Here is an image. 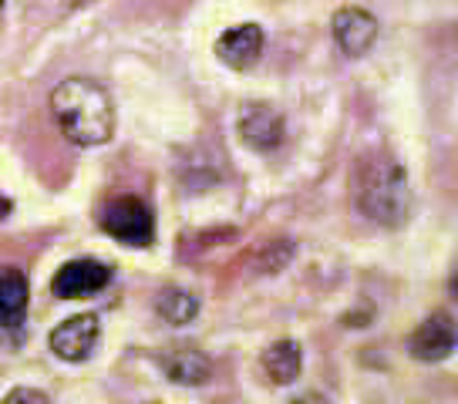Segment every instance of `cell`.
<instances>
[{
	"label": "cell",
	"instance_id": "3",
	"mask_svg": "<svg viewBox=\"0 0 458 404\" xmlns=\"http://www.w3.org/2000/svg\"><path fill=\"white\" fill-rule=\"evenodd\" d=\"M101 230L125 246H148L156 240V216L139 196H118L105 206Z\"/></svg>",
	"mask_w": 458,
	"mask_h": 404
},
{
	"label": "cell",
	"instance_id": "15",
	"mask_svg": "<svg viewBox=\"0 0 458 404\" xmlns=\"http://www.w3.org/2000/svg\"><path fill=\"white\" fill-rule=\"evenodd\" d=\"M290 404H324V398H317V394H303V398H297V401Z\"/></svg>",
	"mask_w": 458,
	"mask_h": 404
},
{
	"label": "cell",
	"instance_id": "8",
	"mask_svg": "<svg viewBox=\"0 0 458 404\" xmlns=\"http://www.w3.org/2000/svg\"><path fill=\"white\" fill-rule=\"evenodd\" d=\"M259 55H263V28L259 24H236V28L223 30L216 41V58L236 72L253 68Z\"/></svg>",
	"mask_w": 458,
	"mask_h": 404
},
{
	"label": "cell",
	"instance_id": "13",
	"mask_svg": "<svg viewBox=\"0 0 458 404\" xmlns=\"http://www.w3.org/2000/svg\"><path fill=\"white\" fill-rule=\"evenodd\" d=\"M156 310L162 320H169V324H175V327H182V324H189V320L199 314V300H196L189 290L169 287L156 297Z\"/></svg>",
	"mask_w": 458,
	"mask_h": 404
},
{
	"label": "cell",
	"instance_id": "10",
	"mask_svg": "<svg viewBox=\"0 0 458 404\" xmlns=\"http://www.w3.org/2000/svg\"><path fill=\"white\" fill-rule=\"evenodd\" d=\"M158 364L175 384H189V388H199L213 377V361L196 347H172L158 358Z\"/></svg>",
	"mask_w": 458,
	"mask_h": 404
},
{
	"label": "cell",
	"instance_id": "7",
	"mask_svg": "<svg viewBox=\"0 0 458 404\" xmlns=\"http://www.w3.org/2000/svg\"><path fill=\"white\" fill-rule=\"evenodd\" d=\"M334 41L347 58L368 55L377 41V17L364 7H341L334 14Z\"/></svg>",
	"mask_w": 458,
	"mask_h": 404
},
{
	"label": "cell",
	"instance_id": "12",
	"mask_svg": "<svg viewBox=\"0 0 458 404\" xmlns=\"http://www.w3.org/2000/svg\"><path fill=\"white\" fill-rule=\"evenodd\" d=\"M259 364H263V375L270 377L273 384H293V381L301 377L303 350L297 341L284 337V341H276V344H270L263 350Z\"/></svg>",
	"mask_w": 458,
	"mask_h": 404
},
{
	"label": "cell",
	"instance_id": "1",
	"mask_svg": "<svg viewBox=\"0 0 458 404\" xmlns=\"http://www.w3.org/2000/svg\"><path fill=\"white\" fill-rule=\"evenodd\" d=\"M57 129L74 145H105L114 131V101L108 88L91 78H64L51 91Z\"/></svg>",
	"mask_w": 458,
	"mask_h": 404
},
{
	"label": "cell",
	"instance_id": "4",
	"mask_svg": "<svg viewBox=\"0 0 458 404\" xmlns=\"http://www.w3.org/2000/svg\"><path fill=\"white\" fill-rule=\"evenodd\" d=\"M112 283V266L101 260H68L51 276V293L57 300H81L95 297Z\"/></svg>",
	"mask_w": 458,
	"mask_h": 404
},
{
	"label": "cell",
	"instance_id": "11",
	"mask_svg": "<svg viewBox=\"0 0 458 404\" xmlns=\"http://www.w3.org/2000/svg\"><path fill=\"white\" fill-rule=\"evenodd\" d=\"M28 276L17 266H0V327L14 331L28 317Z\"/></svg>",
	"mask_w": 458,
	"mask_h": 404
},
{
	"label": "cell",
	"instance_id": "2",
	"mask_svg": "<svg viewBox=\"0 0 458 404\" xmlns=\"http://www.w3.org/2000/svg\"><path fill=\"white\" fill-rule=\"evenodd\" d=\"M354 199L358 209L374 223L401 226L411 209V189L404 169L387 152H368L354 165Z\"/></svg>",
	"mask_w": 458,
	"mask_h": 404
},
{
	"label": "cell",
	"instance_id": "5",
	"mask_svg": "<svg viewBox=\"0 0 458 404\" xmlns=\"http://www.w3.org/2000/svg\"><path fill=\"white\" fill-rule=\"evenodd\" d=\"M98 337H101V324L95 314H74L64 324H57L47 344H51V350H55L61 361L81 364L95 354Z\"/></svg>",
	"mask_w": 458,
	"mask_h": 404
},
{
	"label": "cell",
	"instance_id": "9",
	"mask_svg": "<svg viewBox=\"0 0 458 404\" xmlns=\"http://www.w3.org/2000/svg\"><path fill=\"white\" fill-rule=\"evenodd\" d=\"M240 139L257 152H270L284 142V115L270 105H246L240 115Z\"/></svg>",
	"mask_w": 458,
	"mask_h": 404
},
{
	"label": "cell",
	"instance_id": "6",
	"mask_svg": "<svg viewBox=\"0 0 458 404\" xmlns=\"http://www.w3.org/2000/svg\"><path fill=\"white\" fill-rule=\"evenodd\" d=\"M455 344H458L455 320H452V314H445L442 310V314H431V317L411 333L408 350H411V358H418V361L438 364L455 354Z\"/></svg>",
	"mask_w": 458,
	"mask_h": 404
},
{
	"label": "cell",
	"instance_id": "14",
	"mask_svg": "<svg viewBox=\"0 0 458 404\" xmlns=\"http://www.w3.org/2000/svg\"><path fill=\"white\" fill-rule=\"evenodd\" d=\"M0 404H51V401H47V394H41V391L17 388V391H11V394H7Z\"/></svg>",
	"mask_w": 458,
	"mask_h": 404
},
{
	"label": "cell",
	"instance_id": "16",
	"mask_svg": "<svg viewBox=\"0 0 458 404\" xmlns=\"http://www.w3.org/2000/svg\"><path fill=\"white\" fill-rule=\"evenodd\" d=\"M0 7H4V0H0Z\"/></svg>",
	"mask_w": 458,
	"mask_h": 404
}]
</instances>
